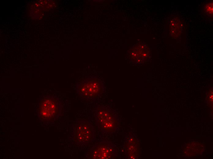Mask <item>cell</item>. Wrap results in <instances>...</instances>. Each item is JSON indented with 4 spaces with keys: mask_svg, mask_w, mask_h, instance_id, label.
<instances>
[{
    "mask_svg": "<svg viewBox=\"0 0 213 159\" xmlns=\"http://www.w3.org/2000/svg\"><path fill=\"white\" fill-rule=\"evenodd\" d=\"M95 122L98 128L103 132H115L118 126V119L115 113L110 108L103 106L96 111Z\"/></svg>",
    "mask_w": 213,
    "mask_h": 159,
    "instance_id": "1",
    "label": "cell"
},
{
    "mask_svg": "<svg viewBox=\"0 0 213 159\" xmlns=\"http://www.w3.org/2000/svg\"><path fill=\"white\" fill-rule=\"evenodd\" d=\"M104 86L102 81L95 76L88 78L76 85L77 93L87 100L95 99L103 92Z\"/></svg>",
    "mask_w": 213,
    "mask_h": 159,
    "instance_id": "2",
    "label": "cell"
},
{
    "mask_svg": "<svg viewBox=\"0 0 213 159\" xmlns=\"http://www.w3.org/2000/svg\"><path fill=\"white\" fill-rule=\"evenodd\" d=\"M72 136L73 141L77 145L89 144L92 141L94 137L92 126L86 120L78 121L75 124Z\"/></svg>",
    "mask_w": 213,
    "mask_h": 159,
    "instance_id": "3",
    "label": "cell"
},
{
    "mask_svg": "<svg viewBox=\"0 0 213 159\" xmlns=\"http://www.w3.org/2000/svg\"><path fill=\"white\" fill-rule=\"evenodd\" d=\"M117 154L114 145L110 142H101L91 148L85 156L88 159H112L116 157Z\"/></svg>",
    "mask_w": 213,
    "mask_h": 159,
    "instance_id": "4",
    "label": "cell"
},
{
    "mask_svg": "<svg viewBox=\"0 0 213 159\" xmlns=\"http://www.w3.org/2000/svg\"><path fill=\"white\" fill-rule=\"evenodd\" d=\"M169 23L170 36L174 38L179 36L182 28V24L180 18L176 16H173L169 20Z\"/></svg>",
    "mask_w": 213,
    "mask_h": 159,
    "instance_id": "5",
    "label": "cell"
},
{
    "mask_svg": "<svg viewBox=\"0 0 213 159\" xmlns=\"http://www.w3.org/2000/svg\"><path fill=\"white\" fill-rule=\"evenodd\" d=\"M212 1L205 2L202 5L203 13L207 17L212 18L213 13V4Z\"/></svg>",
    "mask_w": 213,
    "mask_h": 159,
    "instance_id": "6",
    "label": "cell"
}]
</instances>
